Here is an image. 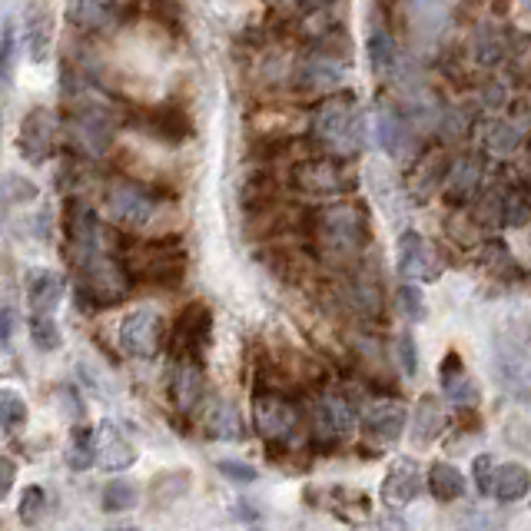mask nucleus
<instances>
[{"label":"nucleus","mask_w":531,"mask_h":531,"mask_svg":"<svg viewBox=\"0 0 531 531\" xmlns=\"http://www.w3.org/2000/svg\"><path fill=\"white\" fill-rule=\"evenodd\" d=\"M156 206H160L156 203V196L140 183L120 180V183L107 186V210L120 226H130V229L150 226L156 216Z\"/></svg>","instance_id":"nucleus-5"},{"label":"nucleus","mask_w":531,"mask_h":531,"mask_svg":"<svg viewBox=\"0 0 531 531\" xmlns=\"http://www.w3.org/2000/svg\"><path fill=\"white\" fill-rule=\"evenodd\" d=\"M445 429V409L435 395H422L415 402V415H412V445H432Z\"/></svg>","instance_id":"nucleus-22"},{"label":"nucleus","mask_w":531,"mask_h":531,"mask_svg":"<svg viewBox=\"0 0 531 531\" xmlns=\"http://www.w3.org/2000/svg\"><path fill=\"white\" fill-rule=\"evenodd\" d=\"M67 465L74 468V472H87L90 465H97V442H93V432L87 425H77L74 435H70Z\"/></svg>","instance_id":"nucleus-27"},{"label":"nucleus","mask_w":531,"mask_h":531,"mask_svg":"<svg viewBox=\"0 0 531 531\" xmlns=\"http://www.w3.org/2000/svg\"><path fill=\"white\" fill-rule=\"evenodd\" d=\"M422 492V475H419V465L409 462V458H399V462H392L389 475H385L382 482V502L389 508H405L409 502H415Z\"/></svg>","instance_id":"nucleus-13"},{"label":"nucleus","mask_w":531,"mask_h":531,"mask_svg":"<svg viewBox=\"0 0 531 531\" xmlns=\"http://www.w3.org/2000/svg\"><path fill=\"white\" fill-rule=\"evenodd\" d=\"M206 432L220 442H239L246 429H243V419H239V412L233 409V405L213 402L210 409H206Z\"/></svg>","instance_id":"nucleus-26"},{"label":"nucleus","mask_w":531,"mask_h":531,"mask_svg":"<svg viewBox=\"0 0 531 531\" xmlns=\"http://www.w3.org/2000/svg\"><path fill=\"white\" fill-rule=\"evenodd\" d=\"M160 339H163V319H160V312L150 306L133 309L130 316L120 322V349L133 359L156 356Z\"/></svg>","instance_id":"nucleus-9"},{"label":"nucleus","mask_w":531,"mask_h":531,"mask_svg":"<svg viewBox=\"0 0 531 531\" xmlns=\"http://www.w3.org/2000/svg\"><path fill=\"white\" fill-rule=\"evenodd\" d=\"M342 80H346V64L336 57H326V54H316L309 57L303 67H299L296 74V83L303 90H312V93H329L342 87Z\"/></svg>","instance_id":"nucleus-18"},{"label":"nucleus","mask_w":531,"mask_h":531,"mask_svg":"<svg viewBox=\"0 0 531 531\" xmlns=\"http://www.w3.org/2000/svg\"><path fill=\"white\" fill-rule=\"evenodd\" d=\"M14 329H17V312H14V306H4L0 309V342H10Z\"/></svg>","instance_id":"nucleus-43"},{"label":"nucleus","mask_w":531,"mask_h":531,"mask_svg":"<svg viewBox=\"0 0 531 531\" xmlns=\"http://www.w3.org/2000/svg\"><path fill=\"white\" fill-rule=\"evenodd\" d=\"M57 117L50 113L47 107H34L24 117V123H20L17 130V150L20 156H24L27 163L40 166L47 160L50 153H54V140H57Z\"/></svg>","instance_id":"nucleus-11"},{"label":"nucleus","mask_w":531,"mask_h":531,"mask_svg":"<svg viewBox=\"0 0 531 531\" xmlns=\"http://www.w3.org/2000/svg\"><path fill=\"white\" fill-rule=\"evenodd\" d=\"M210 326H213V316H210V309H206L203 303L190 306L180 319H176L173 342L183 349V356L193 359V352L200 346H206V339H210Z\"/></svg>","instance_id":"nucleus-19"},{"label":"nucleus","mask_w":531,"mask_h":531,"mask_svg":"<svg viewBox=\"0 0 531 531\" xmlns=\"http://www.w3.org/2000/svg\"><path fill=\"white\" fill-rule=\"evenodd\" d=\"M395 299H399V309H402V316H405V319L422 322L425 316H429V303H425L422 289L415 286V283L399 286V293H395Z\"/></svg>","instance_id":"nucleus-33"},{"label":"nucleus","mask_w":531,"mask_h":531,"mask_svg":"<svg viewBox=\"0 0 531 531\" xmlns=\"http://www.w3.org/2000/svg\"><path fill=\"white\" fill-rule=\"evenodd\" d=\"M376 140H379V147L385 153H399L405 147V123L399 120V113H395V110H389V107L379 110V117H376Z\"/></svg>","instance_id":"nucleus-28"},{"label":"nucleus","mask_w":531,"mask_h":531,"mask_svg":"<svg viewBox=\"0 0 531 531\" xmlns=\"http://www.w3.org/2000/svg\"><path fill=\"white\" fill-rule=\"evenodd\" d=\"M17 20L7 17L0 24V87H7L14 80V60H17Z\"/></svg>","instance_id":"nucleus-29"},{"label":"nucleus","mask_w":531,"mask_h":531,"mask_svg":"<svg viewBox=\"0 0 531 531\" xmlns=\"http://www.w3.org/2000/svg\"><path fill=\"white\" fill-rule=\"evenodd\" d=\"M395 269L405 283H435L442 276V259L422 233H402L395 246Z\"/></svg>","instance_id":"nucleus-6"},{"label":"nucleus","mask_w":531,"mask_h":531,"mask_svg":"<svg viewBox=\"0 0 531 531\" xmlns=\"http://www.w3.org/2000/svg\"><path fill=\"white\" fill-rule=\"evenodd\" d=\"M505 439H508V445H515V449H522V445L528 449V445H531V425L525 419H508Z\"/></svg>","instance_id":"nucleus-41"},{"label":"nucleus","mask_w":531,"mask_h":531,"mask_svg":"<svg viewBox=\"0 0 531 531\" xmlns=\"http://www.w3.org/2000/svg\"><path fill=\"white\" fill-rule=\"evenodd\" d=\"M296 183L303 186L306 193L316 196H336L349 186L346 170L336 160H309L296 170Z\"/></svg>","instance_id":"nucleus-15"},{"label":"nucleus","mask_w":531,"mask_h":531,"mask_svg":"<svg viewBox=\"0 0 531 531\" xmlns=\"http://www.w3.org/2000/svg\"><path fill=\"white\" fill-rule=\"evenodd\" d=\"M253 425L269 445H289L299 435L303 415H299L296 402H289L279 392H256L253 399Z\"/></svg>","instance_id":"nucleus-3"},{"label":"nucleus","mask_w":531,"mask_h":531,"mask_svg":"<svg viewBox=\"0 0 531 531\" xmlns=\"http://www.w3.org/2000/svg\"><path fill=\"white\" fill-rule=\"evenodd\" d=\"M14 478H17V465L10 458H0V498H7V492L14 488Z\"/></svg>","instance_id":"nucleus-42"},{"label":"nucleus","mask_w":531,"mask_h":531,"mask_svg":"<svg viewBox=\"0 0 531 531\" xmlns=\"http://www.w3.org/2000/svg\"><path fill=\"white\" fill-rule=\"evenodd\" d=\"M137 462V452H133V445L123 439L117 429H103L100 442H97V465L103 472H123V468H130Z\"/></svg>","instance_id":"nucleus-24"},{"label":"nucleus","mask_w":531,"mask_h":531,"mask_svg":"<svg viewBox=\"0 0 531 531\" xmlns=\"http://www.w3.org/2000/svg\"><path fill=\"white\" fill-rule=\"evenodd\" d=\"M110 531H140V528H133V525H117V528H110Z\"/></svg>","instance_id":"nucleus-44"},{"label":"nucleus","mask_w":531,"mask_h":531,"mask_svg":"<svg viewBox=\"0 0 531 531\" xmlns=\"http://www.w3.org/2000/svg\"><path fill=\"white\" fill-rule=\"evenodd\" d=\"M220 468V475H226L229 482H239V485H249V482H256V468L253 465H246V462H220L216 465Z\"/></svg>","instance_id":"nucleus-40"},{"label":"nucleus","mask_w":531,"mask_h":531,"mask_svg":"<svg viewBox=\"0 0 531 531\" xmlns=\"http://www.w3.org/2000/svg\"><path fill=\"white\" fill-rule=\"evenodd\" d=\"M531 488V472L518 462H505L495 465V478H492V498L495 502H518L525 498Z\"/></svg>","instance_id":"nucleus-23"},{"label":"nucleus","mask_w":531,"mask_h":531,"mask_svg":"<svg viewBox=\"0 0 531 531\" xmlns=\"http://www.w3.org/2000/svg\"><path fill=\"white\" fill-rule=\"evenodd\" d=\"M27 422V402L17 392L0 389V425L4 429H20Z\"/></svg>","instance_id":"nucleus-34"},{"label":"nucleus","mask_w":531,"mask_h":531,"mask_svg":"<svg viewBox=\"0 0 531 531\" xmlns=\"http://www.w3.org/2000/svg\"><path fill=\"white\" fill-rule=\"evenodd\" d=\"M425 482H429L432 498H435V502H442V505L458 502V498L465 495V475L449 462H435L429 468V478H425Z\"/></svg>","instance_id":"nucleus-25"},{"label":"nucleus","mask_w":531,"mask_h":531,"mask_svg":"<svg viewBox=\"0 0 531 531\" xmlns=\"http://www.w3.org/2000/svg\"><path fill=\"white\" fill-rule=\"evenodd\" d=\"M137 485L127 482V478H113V482L103 488V508H110V512H127V508L137 505Z\"/></svg>","instance_id":"nucleus-31"},{"label":"nucleus","mask_w":531,"mask_h":531,"mask_svg":"<svg viewBox=\"0 0 531 531\" xmlns=\"http://www.w3.org/2000/svg\"><path fill=\"white\" fill-rule=\"evenodd\" d=\"M24 44L34 64H47L50 47H54V17H50L47 4L30 0L24 10Z\"/></svg>","instance_id":"nucleus-12"},{"label":"nucleus","mask_w":531,"mask_h":531,"mask_svg":"<svg viewBox=\"0 0 531 531\" xmlns=\"http://www.w3.org/2000/svg\"><path fill=\"white\" fill-rule=\"evenodd\" d=\"M439 382H442V395L452 405H462L465 409V405L478 402V385H475L472 376H468V369L462 366V359H458L455 352H449L445 362L439 366Z\"/></svg>","instance_id":"nucleus-20"},{"label":"nucleus","mask_w":531,"mask_h":531,"mask_svg":"<svg viewBox=\"0 0 531 531\" xmlns=\"http://www.w3.org/2000/svg\"><path fill=\"white\" fill-rule=\"evenodd\" d=\"M67 20L77 30L97 34L117 24V4L113 0H67Z\"/></svg>","instance_id":"nucleus-21"},{"label":"nucleus","mask_w":531,"mask_h":531,"mask_svg":"<svg viewBox=\"0 0 531 531\" xmlns=\"http://www.w3.org/2000/svg\"><path fill=\"white\" fill-rule=\"evenodd\" d=\"M392 40L389 34H382V30H376V34L369 37V60L372 67H376V74H389L392 70Z\"/></svg>","instance_id":"nucleus-35"},{"label":"nucleus","mask_w":531,"mask_h":531,"mask_svg":"<svg viewBox=\"0 0 531 531\" xmlns=\"http://www.w3.org/2000/svg\"><path fill=\"white\" fill-rule=\"evenodd\" d=\"M312 130L316 137L332 150L352 153L362 147L366 133H362V110L352 97H332L316 110V120H312Z\"/></svg>","instance_id":"nucleus-2"},{"label":"nucleus","mask_w":531,"mask_h":531,"mask_svg":"<svg viewBox=\"0 0 531 531\" xmlns=\"http://www.w3.org/2000/svg\"><path fill=\"white\" fill-rule=\"evenodd\" d=\"M319 233L332 253H359V246L366 243V216L352 206H332L322 213Z\"/></svg>","instance_id":"nucleus-10"},{"label":"nucleus","mask_w":531,"mask_h":531,"mask_svg":"<svg viewBox=\"0 0 531 531\" xmlns=\"http://www.w3.org/2000/svg\"><path fill=\"white\" fill-rule=\"evenodd\" d=\"M44 505H47V492L40 485H30L24 498H20V522L24 525H34L40 515H44Z\"/></svg>","instance_id":"nucleus-36"},{"label":"nucleus","mask_w":531,"mask_h":531,"mask_svg":"<svg viewBox=\"0 0 531 531\" xmlns=\"http://www.w3.org/2000/svg\"><path fill=\"white\" fill-rule=\"evenodd\" d=\"M492 366L498 382L512 395H531V329L508 326L498 332Z\"/></svg>","instance_id":"nucleus-1"},{"label":"nucleus","mask_w":531,"mask_h":531,"mask_svg":"<svg viewBox=\"0 0 531 531\" xmlns=\"http://www.w3.org/2000/svg\"><path fill=\"white\" fill-rule=\"evenodd\" d=\"M478 176H482L478 163L475 160H462L452 170V180H449V186H445V193H449L452 200H468V196L475 193V186H478Z\"/></svg>","instance_id":"nucleus-30"},{"label":"nucleus","mask_w":531,"mask_h":531,"mask_svg":"<svg viewBox=\"0 0 531 531\" xmlns=\"http://www.w3.org/2000/svg\"><path fill=\"white\" fill-rule=\"evenodd\" d=\"M64 299V279L50 269H30L27 273V306L30 316H54Z\"/></svg>","instance_id":"nucleus-16"},{"label":"nucleus","mask_w":531,"mask_h":531,"mask_svg":"<svg viewBox=\"0 0 531 531\" xmlns=\"http://www.w3.org/2000/svg\"><path fill=\"white\" fill-rule=\"evenodd\" d=\"M64 236H67L70 263H80V259L100 253V220L93 213V206H87L83 200H67Z\"/></svg>","instance_id":"nucleus-8"},{"label":"nucleus","mask_w":531,"mask_h":531,"mask_svg":"<svg viewBox=\"0 0 531 531\" xmlns=\"http://www.w3.org/2000/svg\"><path fill=\"white\" fill-rule=\"evenodd\" d=\"M399 359H402V369H405V376H415L419 372V349H415V339L409 336V332H402L399 336Z\"/></svg>","instance_id":"nucleus-39"},{"label":"nucleus","mask_w":531,"mask_h":531,"mask_svg":"<svg viewBox=\"0 0 531 531\" xmlns=\"http://www.w3.org/2000/svg\"><path fill=\"white\" fill-rule=\"evenodd\" d=\"M67 143L77 153L87 156H103L113 143V123L103 110L97 107H80L67 117Z\"/></svg>","instance_id":"nucleus-7"},{"label":"nucleus","mask_w":531,"mask_h":531,"mask_svg":"<svg viewBox=\"0 0 531 531\" xmlns=\"http://www.w3.org/2000/svg\"><path fill=\"white\" fill-rule=\"evenodd\" d=\"M170 399L180 412H193L203 399V372L200 362L190 356H180L170 372Z\"/></svg>","instance_id":"nucleus-14"},{"label":"nucleus","mask_w":531,"mask_h":531,"mask_svg":"<svg viewBox=\"0 0 531 531\" xmlns=\"http://www.w3.org/2000/svg\"><path fill=\"white\" fill-rule=\"evenodd\" d=\"M492 478H495V458L478 455L475 458V485H478V492L488 498H492Z\"/></svg>","instance_id":"nucleus-37"},{"label":"nucleus","mask_w":531,"mask_h":531,"mask_svg":"<svg viewBox=\"0 0 531 531\" xmlns=\"http://www.w3.org/2000/svg\"><path fill=\"white\" fill-rule=\"evenodd\" d=\"M352 432H356V412H352V405L336 392L319 395L316 405H312V439H316V445L332 449V445L346 442Z\"/></svg>","instance_id":"nucleus-4"},{"label":"nucleus","mask_w":531,"mask_h":531,"mask_svg":"<svg viewBox=\"0 0 531 531\" xmlns=\"http://www.w3.org/2000/svg\"><path fill=\"white\" fill-rule=\"evenodd\" d=\"M7 200H14V203H24V200H34L37 196V186L34 183H27L24 176H17V173H7Z\"/></svg>","instance_id":"nucleus-38"},{"label":"nucleus","mask_w":531,"mask_h":531,"mask_svg":"<svg viewBox=\"0 0 531 531\" xmlns=\"http://www.w3.org/2000/svg\"><path fill=\"white\" fill-rule=\"evenodd\" d=\"M30 342L40 352L60 349V326L54 322V316H30Z\"/></svg>","instance_id":"nucleus-32"},{"label":"nucleus","mask_w":531,"mask_h":531,"mask_svg":"<svg viewBox=\"0 0 531 531\" xmlns=\"http://www.w3.org/2000/svg\"><path fill=\"white\" fill-rule=\"evenodd\" d=\"M362 429L382 442H395L405 432V405L395 399L366 405V412H362Z\"/></svg>","instance_id":"nucleus-17"}]
</instances>
